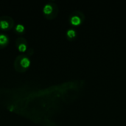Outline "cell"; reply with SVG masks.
<instances>
[{
    "label": "cell",
    "instance_id": "cell-6",
    "mask_svg": "<svg viewBox=\"0 0 126 126\" xmlns=\"http://www.w3.org/2000/svg\"><path fill=\"white\" fill-rule=\"evenodd\" d=\"M16 30H17L18 32H23V31H24V27L23 25H21V24H18V25L16 26Z\"/></svg>",
    "mask_w": 126,
    "mask_h": 126
},
{
    "label": "cell",
    "instance_id": "cell-5",
    "mask_svg": "<svg viewBox=\"0 0 126 126\" xmlns=\"http://www.w3.org/2000/svg\"><path fill=\"white\" fill-rule=\"evenodd\" d=\"M0 27L1 29H7L9 27V24L6 21H0Z\"/></svg>",
    "mask_w": 126,
    "mask_h": 126
},
{
    "label": "cell",
    "instance_id": "cell-1",
    "mask_svg": "<svg viewBox=\"0 0 126 126\" xmlns=\"http://www.w3.org/2000/svg\"><path fill=\"white\" fill-rule=\"evenodd\" d=\"M20 63H21V66H23L24 68H27L30 64V61L27 58H23L21 60Z\"/></svg>",
    "mask_w": 126,
    "mask_h": 126
},
{
    "label": "cell",
    "instance_id": "cell-4",
    "mask_svg": "<svg viewBox=\"0 0 126 126\" xmlns=\"http://www.w3.org/2000/svg\"><path fill=\"white\" fill-rule=\"evenodd\" d=\"M71 22L75 24V25H77V24H79L80 23V18L78 17V16H73L72 18H71Z\"/></svg>",
    "mask_w": 126,
    "mask_h": 126
},
{
    "label": "cell",
    "instance_id": "cell-2",
    "mask_svg": "<svg viewBox=\"0 0 126 126\" xmlns=\"http://www.w3.org/2000/svg\"><path fill=\"white\" fill-rule=\"evenodd\" d=\"M8 38L5 35H0V45H4L7 43Z\"/></svg>",
    "mask_w": 126,
    "mask_h": 126
},
{
    "label": "cell",
    "instance_id": "cell-3",
    "mask_svg": "<svg viewBox=\"0 0 126 126\" xmlns=\"http://www.w3.org/2000/svg\"><path fill=\"white\" fill-rule=\"evenodd\" d=\"M52 11V7L50 4H47L44 7V12L45 14H49Z\"/></svg>",
    "mask_w": 126,
    "mask_h": 126
},
{
    "label": "cell",
    "instance_id": "cell-8",
    "mask_svg": "<svg viewBox=\"0 0 126 126\" xmlns=\"http://www.w3.org/2000/svg\"><path fill=\"white\" fill-rule=\"evenodd\" d=\"M18 49H19V51H21V52H24V51L27 49V47H26L25 44H21L18 46Z\"/></svg>",
    "mask_w": 126,
    "mask_h": 126
},
{
    "label": "cell",
    "instance_id": "cell-7",
    "mask_svg": "<svg viewBox=\"0 0 126 126\" xmlns=\"http://www.w3.org/2000/svg\"><path fill=\"white\" fill-rule=\"evenodd\" d=\"M67 35H68L69 37H71V38L75 37V31L73 30H68V32H67Z\"/></svg>",
    "mask_w": 126,
    "mask_h": 126
}]
</instances>
